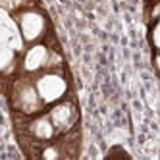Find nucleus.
Here are the masks:
<instances>
[{"label": "nucleus", "mask_w": 160, "mask_h": 160, "mask_svg": "<svg viewBox=\"0 0 160 160\" xmlns=\"http://www.w3.org/2000/svg\"><path fill=\"white\" fill-rule=\"evenodd\" d=\"M35 87L44 102V106H52L56 102L64 100L68 93V81L66 77L58 72H44L35 79Z\"/></svg>", "instance_id": "obj_1"}, {"label": "nucleus", "mask_w": 160, "mask_h": 160, "mask_svg": "<svg viewBox=\"0 0 160 160\" xmlns=\"http://www.w3.org/2000/svg\"><path fill=\"white\" fill-rule=\"evenodd\" d=\"M18 29L25 42H37L47 31V19L37 10H25L18 16Z\"/></svg>", "instance_id": "obj_2"}, {"label": "nucleus", "mask_w": 160, "mask_h": 160, "mask_svg": "<svg viewBox=\"0 0 160 160\" xmlns=\"http://www.w3.org/2000/svg\"><path fill=\"white\" fill-rule=\"evenodd\" d=\"M14 102H16V108L21 110L23 114H39L44 106L35 83H27V81L16 87Z\"/></svg>", "instance_id": "obj_3"}, {"label": "nucleus", "mask_w": 160, "mask_h": 160, "mask_svg": "<svg viewBox=\"0 0 160 160\" xmlns=\"http://www.w3.org/2000/svg\"><path fill=\"white\" fill-rule=\"evenodd\" d=\"M48 116L54 123V128L58 133H66L70 131L75 122H77V108L72 100H60L52 104V108L48 110Z\"/></svg>", "instance_id": "obj_4"}, {"label": "nucleus", "mask_w": 160, "mask_h": 160, "mask_svg": "<svg viewBox=\"0 0 160 160\" xmlns=\"http://www.w3.org/2000/svg\"><path fill=\"white\" fill-rule=\"evenodd\" d=\"M50 50L41 42H33L31 47L25 50L23 54V70L27 73H37L44 68H48V60H50Z\"/></svg>", "instance_id": "obj_5"}, {"label": "nucleus", "mask_w": 160, "mask_h": 160, "mask_svg": "<svg viewBox=\"0 0 160 160\" xmlns=\"http://www.w3.org/2000/svg\"><path fill=\"white\" fill-rule=\"evenodd\" d=\"M29 133H31V137H35L37 141H50L58 131H56V128H54V123H52L48 114H41V116L31 120Z\"/></svg>", "instance_id": "obj_6"}, {"label": "nucleus", "mask_w": 160, "mask_h": 160, "mask_svg": "<svg viewBox=\"0 0 160 160\" xmlns=\"http://www.w3.org/2000/svg\"><path fill=\"white\" fill-rule=\"evenodd\" d=\"M41 156L42 158H47V160H52V158H60L62 156V151L56 145H48L47 148H44V151L41 152Z\"/></svg>", "instance_id": "obj_7"}, {"label": "nucleus", "mask_w": 160, "mask_h": 160, "mask_svg": "<svg viewBox=\"0 0 160 160\" xmlns=\"http://www.w3.org/2000/svg\"><path fill=\"white\" fill-rule=\"evenodd\" d=\"M152 42H154V47L160 50V25H156V29L152 33Z\"/></svg>", "instance_id": "obj_8"}, {"label": "nucleus", "mask_w": 160, "mask_h": 160, "mask_svg": "<svg viewBox=\"0 0 160 160\" xmlns=\"http://www.w3.org/2000/svg\"><path fill=\"white\" fill-rule=\"evenodd\" d=\"M154 66H156V70L160 72V52L156 54V58H154Z\"/></svg>", "instance_id": "obj_9"}]
</instances>
